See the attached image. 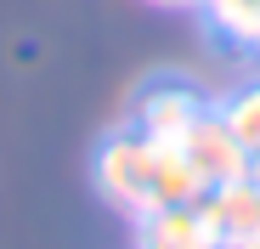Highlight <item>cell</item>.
<instances>
[{
	"mask_svg": "<svg viewBox=\"0 0 260 249\" xmlns=\"http://www.w3.org/2000/svg\"><path fill=\"white\" fill-rule=\"evenodd\" d=\"M158 170H164V147L142 131H119L96 147V193L130 221L158 210Z\"/></svg>",
	"mask_w": 260,
	"mask_h": 249,
	"instance_id": "obj_1",
	"label": "cell"
},
{
	"mask_svg": "<svg viewBox=\"0 0 260 249\" xmlns=\"http://www.w3.org/2000/svg\"><path fill=\"white\" fill-rule=\"evenodd\" d=\"M181 153H187V164L209 181V187H226V181H243L249 176V147L226 131V119H221V108H204L198 119H192V131L181 136Z\"/></svg>",
	"mask_w": 260,
	"mask_h": 249,
	"instance_id": "obj_2",
	"label": "cell"
},
{
	"mask_svg": "<svg viewBox=\"0 0 260 249\" xmlns=\"http://www.w3.org/2000/svg\"><path fill=\"white\" fill-rule=\"evenodd\" d=\"M209 102L192 91V85H176V79H164V85H153L142 102H136V131L153 136L158 147H181V136L192 131V119L204 113Z\"/></svg>",
	"mask_w": 260,
	"mask_h": 249,
	"instance_id": "obj_3",
	"label": "cell"
},
{
	"mask_svg": "<svg viewBox=\"0 0 260 249\" xmlns=\"http://www.w3.org/2000/svg\"><path fill=\"white\" fill-rule=\"evenodd\" d=\"M204 221L215 227V238H221V249H238L249 238H260V187L243 176V181H226V187H209L198 198Z\"/></svg>",
	"mask_w": 260,
	"mask_h": 249,
	"instance_id": "obj_4",
	"label": "cell"
},
{
	"mask_svg": "<svg viewBox=\"0 0 260 249\" xmlns=\"http://www.w3.org/2000/svg\"><path fill=\"white\" fill-rule=\"evenodd\" d=\"M136 249H221L198 204H158L136 215Z\"/></svg>",
	"mask_w": 260,
	"mask_h": 249,
	"instance_id": "obj_5",
	"label": "cell"
},
{
	"mask_svg": "<svg viewBox=\"0 0 260 249\" xmlns=\"http://www.w3.org/2000/svg\"><path fill=\"white\" fill-rule=\"evenodd\" d=\"M204 17L226 46L260 51V0H204Z\"/></svg>",
	"mask_w": 260,
	"mask_h": 249,
	"instance_id": "obj_6",
	"label": "cell"
},
{
	"mask_svg": "<svg viewBox=\"0 0 260 249\" xmlns=\"http://www.w3.org/2000/svg\"><path fill=\"white\" fill-rule=\"evenodd\" d=\"M221 119H226V131H232L249 153H260V85L232 91V97L221 102Z\"/></svg>",
	"mask_w": 260,
	"mask_h": 249,
	"instance_id": "obj_7",
	"label": "cell"
},
{
	"mask_svg": "<svg viewBox=\"0 0 260 249\" xmlns=\"http://www.w3.org/2000/svg\"><path fill=\"white\" fill-rule=\"evenodd\" d=\"M153 6H176V12H204V0H153Z\"/></svg>",
	"mask_w": 260,
	"mask_h": 249,
	"instance_id": "obj_8",
	"label": "cell"
},
{
	"mask_svg": "<svg viewBox=\"0 0 260 249\" xmlns=\"http://www.w3.org/2000/svg\"><path fill=\"white\" fill-rule=\"evenodd\" d=\"M249 181H254V187H260V153H254V159H249Z\"/></svg>",
	"mask_w": 260,
	"mask_h": 249,
	"instance_id": "obj_9",
	"label": "cell"
},
{
	"mask_svg": "<svg viewBox=\"0 0 260 249\" xmlns=\"http://www.w3.org/2000/svg\"><path fill=\"white\" fill-rule=\"evenodd\" d=\"M238 249H260V238H249V243H238Z\"/></svg>",
	"mask_w": 260,
	"mask_h": 249,
	"instance_id": "obj_10",
	"label": "cell"
}]
</instances>
